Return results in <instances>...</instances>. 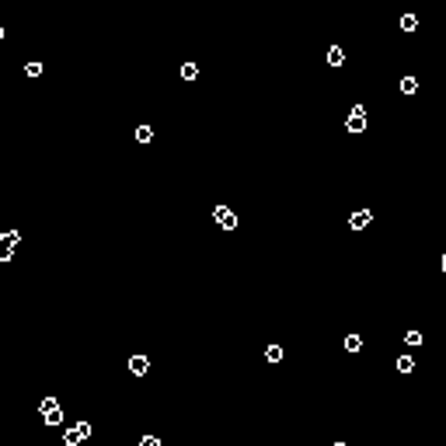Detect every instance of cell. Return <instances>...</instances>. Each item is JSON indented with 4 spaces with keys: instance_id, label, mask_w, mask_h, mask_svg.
<instances>
[{
    "instance_id": "cell-9",
    "label": "cell",
    "mask_w": 446,
    "mask_h": 446,
    "mask_svg": "<svg viewBox=\"0 0 446 446\" xmlns=\"http://www.w3.org/2000/svg\"><path fill=\"white\" fill-rule=\"evenodd\" d=\"M415 28H418V18L415 14H404L401 18V32H415Z\"/></svg>"
},
{
    "instance_id": "cell-6",
    "label": "cell",
    "mask_w": 446,
    "mask_h": 446,
    "mask_svg": "<svg viewBox=\"0 0 446 446\" xmlns=\"http://www.w3.org/2000/svg\"><path fill=\"white\" fill-rule=\"evenodd\" d=\"M42 422H46V425H60V422H63V408H60V404L49 408V411L42 415Z\"/></svg>"
},
{
    "instance_id": "cell-7",
    "label": "cell",
    "mask_w": 446,
    "mask_h": 446,
    "mask_svg": "<svg viewBox=\"0 0 446 446\" xmlns=\"http://www.w3.org/2000/svg\"><path fill=\"white\" fill-rule=\"evenodd\" d=\"M328 63H331V67H342V63H345V53H342V46H331V49H328Z\"/></svg>"
},
{
    "instance_id": "cell-5",
    "label": "cell",
    "mask_w": 446,
    "mask_h": 446,
    "mask_svg": "<svg viewBox=\"0 0 446 446\" xmlns=\"http://www.w3.org/2000/svg\"><path fill=\"white\" fill-rule=\"evenodd\" d=\"M147 370H150V359H147V356H133V359H129V373H133V376H143Z\"/></svg>"
},
{
    "instance_id": "cell-15",
    "label": "cell",
    "mask_w": 446,
    "mask_h": 446,
    "mask_svg": "<svg viewBox=\"0 0 446 446\" xmlns=\"http://www.w3.org/2000/svg\"><path fill=\"white\" fill-rule=\"evenodd\" d=\"M25 74H28V77H42V63H39V60L25 63Z\"/></svg>"
},
{
    "instance_id": "cell-20",
    "label": "cell",
    "mask_w": 446,
    "mask_h": 446,
    "mask_svg": "<svg viewBox=\"0 0 446 446\" xmlns=\"http://www.w3.org/2000/svg\"><path fill=\"white\" fill-rule=\"evenodd\" d=\"M443 272H446V255H443Z\"/></svg>"
},
{
    "instance_id": "cell-12",
    "label": "cell",
    "mask_w": 446,
    "mask_h": 446,
    "mask_svg": "<svg viewBox=\"0 0 446 446\" xmlns=\"http://www.w3.org/2000/svg\"><path fill=\"white\" fill-rule=\"evenodd\" d=\"M415 370V359H411V356H401V359H397V373H411Z\"/></svg>"
},
{
    "instance_id": "cell-11",
    "label": "cell",
    "mask_w": 446,
    "mask_h": 446,
    "mask_svg": "<svg viewBox=\"0 0 446 446\" xmlns=\"http://www.w3.org/2000/svg\"><path fill=\"white\" fill-rule=\"evenodd\" d=\"M265 359H269V363H283V349H279V345H269V349H265Z\"/></svg>"
},
{
    "instance_id": "cell-17",
    "label": "cell",
    "mask_w": 446,
    "mask_h": 446,
    "mask_svg": "<svg viewBox=\"0 0 446 446\" xmlns=\"http://www.w3.org/2000/svg\"><path fill=\"white\" fill-rule=\"evenodd\" d=\"M77 432H80V439H87L94 429H91V422H77Z\"/></svg>"
},
{
    "instance_id": "cell-18",
    "label": "cell",
    "mask_w": 446,
    "mask_h": 446,
    "mask_svg": "<svg viewBox=\"0 0 446 446\" xmlns=\"http://www.w3.org/2000/svg\"><path fill=\"white\" fill-rule=\"evenodd\" d=\"M404 342H408V345H422V335H418V331H408Z\"/></svg>"
},
{
    "instance_id": "cell-4",
    "label": "cell",
    "mask_w": 446,
    "mask_h": 446,
    "mask_svg": "<svg viewBox=\"0 0 446 446\" xmlns=\"http://www.w3.org/2000/svg\"><path fill=\"white\" fill-rule=\"evenodd\" d=\"M370 223H373V213L370 209H359V213H352L349 227H352V230H363V227H370Z\"/></svg>"
},
{
    "instance_id": "cell-3",
    "label": "cell",
    "mask_w": 446,
    "mask_h": 446,
    "mask_svg": "<svg viewBox=\"0 0 446 446\" xmlns=\"http://www.w3.org/2000/svg\"><path fill=\"white\" fill-rule=\"evenodd\" d=\"M213 220L220 223L223 230H234V227H237V216H234V209H227V206H216V209H213Z\"/></svg>"
},
{
    "instance_id": "cell-10",
    "label": "cell",
    "mask_w": 446,
    "mask_h": 446,
    "mask_svg": "<svg viewBox=\"0 0 446 446\" xmlns=\"http://www.w3.org/2000/svg\"><path fill=\"white\" fill-rule=\"evenodd\" d=\"M359 349H363V338L359 335H349L345 338V352H359Z\"/></svg>"
},
{
    "instance_id": "cell-8",
    "label": "cell",
    "mask_w": 446,
    "mask_h": 446,
    "mask_svg": "<svg viewBox=\"0 0 446 446\" xmlns=\"http://www.w3.org/2000/svg\"><path fill=\"white\" fill-rule=\"evenodd\" d=\"M199 77V67L195 63H181V80H195Z\"/></svg>"
},
{
    "instance_id": "cell-21",
    "label": "cell",
    "mask_w": 446,
    "mask_h": 446,
    "mask_svg": "<svg viewBox=\"0 0 446 446\" xmlns=\"http://www.w3.org/2000/svg\"><path fill=\"white\" fill-rule=\"evenodd\" d=\"M0 39H4V28H0Z\"/></svg>"
},
{
    "instance_id": "cell-13",
    "label": "cell",
    "mask_w": 446,
    "mask_h": 446,
    "mask_svg": "<svg viewBox=\"0 0 446 446\" xmlns=\"http://www.w3.org/2000/svg\"><path fill=\"white\" fill-rule=\"evenodd\" d=\"M136 140H140V143H150V140H153V129H150V126H136Z\"/></svg>"
},
{
    "instance_id": "cell-1",
    "label": "cell",
    "mask_w": 446,
    "mask_h": 446,
    "mask_svg": "<svg viewBox=\"0 0 446 446\" xmlns=\"http://www.w3.org/2000/svg\"><path fill=\"white\" fill-rule=\"evenodd\" d=\"M18 241H21V230H7V234H0V262H11Z\"/></svg>"
},
{
    "instance_id": "cell-22",
    "label": "cell",
    "mask_w": 446,
    "mask_h": 446,
    "mask_svg": "<svg viewBox=\"0 0 446 446\" xmlns=\"http://www.w3.org/2000/svg\"><path fill=\"white\" fill-rule=\"evenodd\" d=\"M335 446H345V443H335Z\"/></svg>"
},
{
    "instance_id": "cell-14",
    "label": "cell",
    "mask_w": 446,
    "mask_h": 446,
    "mask_svg": "<svg viewBox=\"0 0 446 446\" xmlns=\"http://www.w3.org/2000/svg\"><path fill=\"white\" fill-rule=\"evenodd\" d=\"M401 91H404V94H415V91H418V80H415V77H404V80H401Z\"/></svg>"
},
{
    "instance_id": "cell-19",
    "label": "cell",
    "mask_w": 446,
    "mask_h": 446,
    "mask_svg": "<svg viewBox=\"0 0 446 446\" xmlns=\"http://www.w3.org/2000/svg\"><path fill=\"white\" fill-rule=\"evenodd\" d=\"M140 446H160V439H157V436H143V439H140Z\"/></svg>"
},
{
    "instance_id": "cell-16",
    "label": "cell",
    "mask_w": 446,
    "mask_h": 446,
    "mask_svg": "<svg viewBox=\"0 0 446 446\" xmlns=\"http://www.w3.org/2000/svg\"><path fill=\"white\" fill-rule=\"evenodd\" d=\"M63 439H67V446H77V443H84V439H80V432H77V425H74V429H67V436H63Z\"/></svg>"
},
{
    "instance_id": "cell-2",
    "label": "cell",
    "mask_w": 446,
    "mask_h": 446,
    "mask_svg": "<svg viewBox=\"0 0 446 446\" xmlns=\"http://www.w3.org/2000/svg\"><path fill=\"white\" fill-rule=\"evenodd\" d=\"M345 129H349V133H363V129H366V112H363V105H356V108H352V115H349Z\"/></svg>"
}]
</instances>
